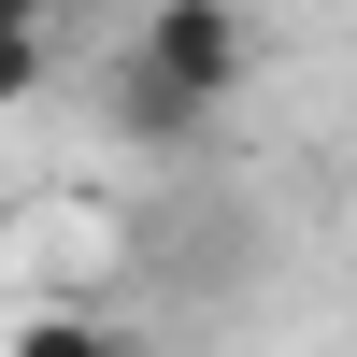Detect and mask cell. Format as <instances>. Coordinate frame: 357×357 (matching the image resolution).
<instances>
[{
	"mask_svg": "<svg viewBox=\"0 0 357 357\" xmlns=\"http://www.w3.org/2000/svg\"><path fill=\"white\" fill-rule=\"evenodd\" d=\"M129 72H158L172 100L229 114V100L257 86V15H243V0H158V15L129 29Z\"/></svg>",
	"mask_w": 357,
	"mask_h": 357,
	"instance_id": "cell-1",
	"label": "cell"
},
{
	"mask_svg": "<svg viewBox=\"0 0 357 357\" xmlns=\"http://www.w3.org/2000/svg\"><path fill=\"white\" fill-rule=\"evenodd\" d=\"M129 329H100V314H72V301H29L15 329H0V357H114Z\"/></svg>",
	"mask_w": 357,
	"mask_h": 357,
	"instance_id": "cell-2",
	"label": "cell"
},
{
	"mask_svg": "<svg viewBox=\"0 0 357 357\" xmlns=\"http://www.w3.org/2000/svg\"><path fill=\"white\" fill-rule=\"evenodd\" d=\"M114 129H129V143H200L215 114H200V100H172L158 72H114Z\"/></svg>",
	"mask_w": 357,
	"mask_h": 357,
	"instance_id": "cell-3",
	"label": "cell"
},
{
	"mask_svg": "<svg viewBox=\"0 0 357 357\" xmlns=\"http://www.w3.org/2000/svg\"><path fill=\"white\" fill-rule=\"evenodd\" d=\"M43 57H57L43 29H0V114H15V100H43Z\"/></svg>",
	"mask_w": 357,
	"mask_h": 357,
	"instance_id": "cell-4",
	"label": "cell"
},
{
	"mask_svg": "<svg viewBox=\"0 0 357 357\" xmlns=\"http://www.w3.org/2000/svg\"><path fill=\"white\" fill-rule=\"evenodd\" d=\"M0 29H57V0H0Z\"/></svg>",
	"mask_w": 357,
	"mask_h": 357,
	"instance_id": "cell-5",
	"label": "cell"
},
{
	"mask_svg": "<svg viewBox=\"0 0 357 357\" xmlns=\"http://www.w3.org/2000/svg\"><path fill=\"white\" fill-rule=\"evenodd\" d=\"M114 357H143V343H114Z\"/></svg>",
	"mask_w": 357,
	"mask_h": 357,
	"instance_id": "cell-6",
	"label": "cell"
}]
</instances>
